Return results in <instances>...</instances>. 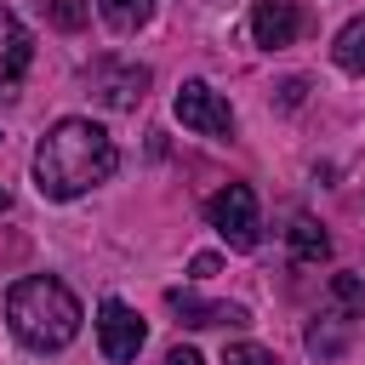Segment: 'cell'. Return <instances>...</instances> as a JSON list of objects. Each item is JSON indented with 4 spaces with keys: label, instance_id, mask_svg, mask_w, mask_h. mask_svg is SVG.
Here are the masks:
<instances>
[{
    "label": "cell",
    "instance_id": "277c9868",
    "mask_svg": "<svg viewBox=\"0 0 365 365\" xmlns=\"http://www.w3.org/2000/svg\"><path fill=\"white\" fill-rule=\"evenodd\" d=\"M148 80L154 74L143 63H131V57H97V63H86V91L103 108H137L148 97Z\"/></svg>",
    "mask_w": 365,
    "mask_h": 365
},
{
    "label": "cell",
    "instance_id": "2e32d148",
    "mask_svg": "<svg viewBox=\"0 0 365 365\" xmlns=\"http://www.w3.org/2000/svg\"><path fill=\"white\" fill-rule=\"evenodd\" d=\"M331 297H336V302H342V314H348V308H359V297H365V285H359L354 274H336V279H331Z\"/></svg>",
    "mask_w": 365,
    "mask_h": 365
},
{
    "label": "cell",
    "instance_id": "ffe728a7",
    "mask_svg": "<svg viewBox=\"0 0 365 365\" xmlns=\"http://www.w3.org/2000/svg\"><path fill=\"white\" fill-rule=\"evenodd\" d=\"M6 205H11V194H6V188H0V211H6Z\"/></svg>",
    "mask_w": 365,
    "mask_h": 365
},
{
    "label": "cell",
    "instance_id": "e0dca14e",
    "mask_svg": "<svg viewBox=\"0 0 365 365\" xmlns=\"http://www.w3.org/2000/svg\"><path fill=\"white\" fill-rule=\"evenodd\" d=\"M217 268H222V262H217V257H211V251H200V257H194V262H188V274H194V279H211V274H217Z\"/></svg>",
    "mask_w": 365,
    "mask_h": 365
},
{
    "label": "cell",
    "instance_id": "3957f363",
    "mask_svg": "<svg viewBox=\"0 0 365 365\" xmlns=\"http://www.w3.org/2000/svg\"><path fill=\"white\" fill-rule=\"evenodd\" d=\"M205 217H211V228L234 245V251H257L262 245V217H257V194L245 188V182H228V188H217L211 200H205Z\"/></svg>",
    "mask_w": 365,
    "mask_h": 365
},
{
    "label": "cell",
    "instance_id": "ba28073f",
    "mask_svg": "<svg viewBox=\"0 0 365 365\" xmlns=\"http://www.w3.org/2000/svg\"><path fill=\"white\" fill-rule=\"evenodd\" d=\"M165 302H171V314L182 319V325H194V331H205V325H251V314L240 308V302H205L200 291H188V285H171L165 291Z\"/></svg>",
    "mask_w": 365,
    "mask_h": 365
},
{
    "label": "cell",
    "instance_id": "30bf717a",
    "mask_svg": "<svg viewBox=\"0 0 365 365\" xmlns=\"http://www.w3.org/2000/svg\"><path fill=\"white\" fill-rule=\"evenodd\" d=\"M331 57H336V68H348V74H365V11L342 23V34L331 40Z\"/></svg>",
    "mask_w": 365,
    "mask_h": 365
},
{
    "label": "cell",
    "instance_id": "5b68a950",
    "mask_svg": "<svg viewBox=\"0 0 365 365\" xmlns=\"http://www.w3.org/2000/svg\"><path fill=\"white\" fill-rule=\"evenodd\" d=\"M171 114H177L188 131H200V137H234V108H228V97L211 91L205 80H182Z\"/></svg>",
    "mask_w": 365,
    "mask_h": 365
},
{
    "label": "cell",
    "instance_id": "7c38bea8",
    "mask_svg": "<svg viewBox=\"0 0 365 365\" xmlns=\"http://www.w3.org/2000/svg\"><path fill=\"white\" fill-rule=\"evenodd\" d=\"M97 11H103V23L114 34H137L154 17V0H97Z\"/></svg>",
    "mask_w": 365,
    "mask_h": 365
},
{
    "label": "cell",
    "instance_id": "6da1fadb",
    "mask_svg": "<svg viewBox=\"0 0 365 365\" xmlns=\"http://www.w3.org/2000/svg\"><path fill=\"white\" fill-rule=\"evenodd\" d=\"M120 171V148L97 120L63 114L57 125H46L40 148H34V188L46 200H80L97 182H108Z\"/></svg>",
    "mask_w": 365,
    "mask_h": 365
},
{
    "label": "cell",
    "instance_id": "52a82bcc",
    "mask_svg": "<svg viewBox=\"0 0 365 365\" xmlns=\"http://www.w3.org/2000/svg\"><path fill=\"white\" fill-rule=\"evenodd\" d=\"M302 29H308V17H302L297 0H257V6H251V40H257L262 51L291 46Z\"/></svg>",
    "mask_w": 365,
    "mask_h": 365
},
{
    "label": "cell",
    "instance_id": "8992f818",
    "mask_svg": "<svg viewBox=\"0 0 365 365\" xmlns=\"http://www.w3.org/2000/svg\"><path fill=\"white\" fill-rule=\"evenodd\" d=\"M143 336H148V325H143V314H137V308H125L120 297H108V302L97 308V348H103V359H114V365H125V359H137V348H143Z\"/></svg>",
    "mask_w": 365,
    "mask_h": 365
},
{
    "label": "cell",
    "instance_id": "5bb4252c",
    "mask_svg": "<svg viewBox=\"0 0 365 365\" xmlns=\"http://www.w3.org/2000/svg\"><path fill=\"white\" fill-rule=\"evenodd\" d=\"M342 325H348V314H325V319H314V325H308V354L331 359V354L342 348Z\"/></svg>",
    "mask_w": 365,
    "mask_h": 365
},
{
    "label": "cell",
    "instance_id": "4fadbf2b",
    "mask_svg": "<svg viewBox=\"0 0 365 365\" xmlns=\"http://www.w3.org/2000/svg\"><path fill=\"white\" fill-rule=\"evenodd\" d=\"M40 17H46L51 29H63V34H80L86 17H91V6H86V0H40Z\"/></svg>",
    "mask_w": 365,
    "mask_h": 365
},
{
    "label": "cell",
    "instance_id": "8fae6325",
    "mask_svg": "<svg viewBox=\"0 0 365 365\" xmlns=\"http://www.w3.org/2000/svg\"><path fill=\"white\" fill-rule=\"evenodd\" d=\"M291 257H297V262H325V257H331V234H325L314 217H297V222H291Z\"/></svg>",
    "mask_w": 365,
    "mask_h": 365
},
{
    "label": "cell",
    "instance_id": "9c48e42d",
    "mask_svg": "<svg viewBox=\"0 0 365 365\" xmlns=\"http://www.w3.org/2000/svg\"><path fill=\"white\" fill-rule=\"evenodd\" d=\"M29 57H34V40H29V29L0 6V103L23 86V74H29Z\"/></svg>",
    "mask_w": 365,
    "mask_h": 365
},
{
    "label": "cell",
    "instance_id": "9a60e30c",
    "mask_svg": "<svg viewBox=\"0 0 365 365\" xmlns=\"http://www.w3.org/2000/svg\"><path fill=\"white\" fill-rule=\"evenodd\" d=\"M222 365H279L268 348H257V342H228L222 348Z\"/></svg>",
    "mask_w": 365,
    "mask_h": 365
},
{
    "label": "cell",
    "instance_id": "d6986e66",
    "mask_svg": "<svg viewBox=\"0 0 365 365\" xmlns=\"http://www.w3.org/2000/svg\"><path fill=\"white\" fill-rule=\"evenodd\" d=\"M165 365H205V359H200V354H194V348H182V342H177V348H171V354H165Z\"/></svg>",
    "mask_w": 365,
    "mask_h": 365
},
{
    "label": "cell",
    "instance_id": "7a4b0ae2",
    "mask_svg": "<svg viewBox=\"0 0 365 365\" xmlns=\"http://www.w3.org/2000/svg\"><path fill=\"white\" fill-rule=\"evenodd\" d=\"M80 297L63 285V279H51V274H29V279H17L11 291H6V325H11V336L23 342V348H34V354H57V348H68L74 336H80Z\"/></svg>",
    "mask_w": 365,
    "mask_h": 365
},
{
    "label": "cell",
    "instance_id": "ac0fdd59",
    "mask_svg": "<svg viewBox=\"0 0 365 365\" xmlns=\"http://www.w3.org/2000/svg\"><path fill=\"white\" fill-rule=\"evenodd\" d=\"M302 91H308L302 80H285V86H279V103H285V108H297V103H302Z\"/></svg>",
    "mask_w": 365,
    "mask_h": 365
}]
</instances>
